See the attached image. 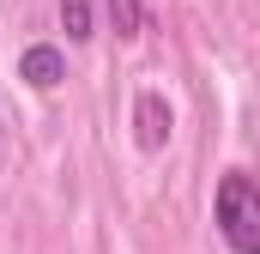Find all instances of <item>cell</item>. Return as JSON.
Listing matches in <instances>:
<instances>
[{
    "label": "cell",
    "mask_w": 260,
    "mask_h": 254,
    "mask_svg": "<svg viewBox=\"0 0 260 254\" xmlns=\"http://www.w3.org/2000/svg\"><path fill=\"white\" fill-rule=\"evenodd\" d=\"M0 145H6V115H0Z\"/></svg>",
    "instance_id": "obj_6"
},
{
    "label": "cell",
    "mask_w": 260,
    "mask_h": 254,
    "mask_svg": "<svg viewBox=\"0 0 260 254\" xmlns=\"http://www.w3.org/2000/svg\"><path fill=\"white\" fill-rule=\"evenodd\" d=\"M103 12H109V24H115L121 43L145 37V0H103Z\"/></svg>",
    "instance_id": "obj_5"
},
{
    "label": "cell",
    "mask_w": 260,
    "mask_h": 254,
    "mask_svg": "<svg viewBox=\"0 0 260 254\" xmlns=\"http://www.w3.org/2000/svg\"><path fill=\"white\" fill-rule=\"evenodd\" d=\"M18 79H24L30 91H55L67 79V49L61 43H30V49H18Z\"/></svg>",
    "instance_id": "obj_3"
},
{
    "label": "cell",
    "mask_w": 260,
    "mask_h": 254,
    "mask_svg": "<svg viewBox=\"0 0 260 254\" xmlns=\"http://www.w3.org/2000/svg\"><path fill=\"white\" fill-rule=\"evenodd\" d=\"M212 224L230 254H260V176L254 170H224L212 194Z\"/></svg>",
    "instance_id": "obj_1"
},
{
    "label": "cell",
    "mask_w": 260,
    "mask_h": 254,
    "mask_svg": "<svg viewBox=\"0 0 260 254\" xmlns=\"http://www.w3.org/2000/svg\"><path fill=\"white\" fill-rule=\"evenodd\" d=\"M133 139H139V151H164L176 139V109H170L164 91H139L133 97Z\"/></svg>",
    "instance_id": "obj_2"
},
{
    "label": "cell",
    "mask_w": 260,
    "mask_h": 254,
    "mask_svg": "<svg viewBox=\"0 0 260 254\" xmlns=\"http://www.w3.org/2000/svg\"><path fill=\"white\" fill-rule=\"evenodd\" d=\"M55 12H61L67 43H91L97 37V0H55Z\"/></svg>",
    "instance_id": "obj_4"
}]
</instances>
